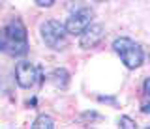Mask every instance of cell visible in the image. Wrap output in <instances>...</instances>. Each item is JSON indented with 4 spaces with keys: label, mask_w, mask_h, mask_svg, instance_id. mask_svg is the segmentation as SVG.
I'll return each instance as SVG.
<instances>
[{
    "label": "cell",
    "mask_w": 150,
    "mask_h": 129,
    "mask_svg": "<svg viewBox=\"0 0 150 129\" xmlns=\"http://www.w3.org/2000/svg\"><path fill=\"white\" fill-rule=\"evenodd\" d=\"M112 49L124 62L128 69H137L144 62V50L139 43H135L131 38H116L112 41Z\"/></svg>",
    "instance_id": "2"
},
{
    "label": "cell",
    "mask_w": 150,
    "mask_h": 129,
    "mask_svg": "<svg viewBox=\"0 0 150 129\" xmlns=\"http://www.w3.org/2000/svg\"><path fill=\"white\" fill-rule=\"evenodd\" d=\"M148 58H150V53H148Z\"/></svg>",
    "instance_id": "13"
},
{
    "label": "cell",
    "mask_w": 150,
    "mask_h": 129,
    "mask_svg": "<svg viewBox=\"0 0 150 129\" xmlns=\"http://www.w3.org/2000/svg\"><path fill=\"white\" fill-rule=\"evenodd\" d=\"M53 127H54V120L47 114H40L32 123V129H53Z\"/></svg>",
    "instance_id": "9"
},
{
    "label": "cell",
    "mask_w": 150,
    "mask_h": 129,
    "mask_svg": "<svg viewBox=\"0 0 150 129\" xmlns=\"http://www.w3.org/2000/svg\"><path fill=\"white\" fill-rule=\"evenodd\" d=\"M36 4L40 8H51L54 4V0H36Z\"/></svg>",
    "instance_id": "11"
},
{
    "label": "cell",
    "mask_w": 150,
    "mask_h": 129,
    "mask_svg": "<svg viewBox=\"0 0 150 129\" xmlns=\"http://www.w3.org/2000/svg\"><path fill=\"white\" fill-rule=\"evenodd\" d=\"M103 36H105V28L101 25H98V22H92L90 26H86L83 30L79 45H81V49H94L103 39Z\"/></svg>",
    "instance_id": "6"
},
{
    "label": "cell",
    "mask_w": 150,
    "mask_h": 129,
    "mask_svg": "<svg viewBox=\"0 0 150 129\" xmlns=\"http://www.w3.org/2000/svg\"><path fill=\"white\" fill-rule=\"evenodd\" d=\"M0 53L8 56H25L28 53L26 28L19 19L11 21L0 30Z\"/></svg>",
    "instance_id": "1"
},
{
    "label": "cell",
    "mask_w": 150,
    "mask_h": 129,
    "mask_svg": "<svg viewBox=\"0 0 150 129\" xmlns=\"http://www.w3.org/2000/svg\"><path fill=\"white\" fill-rule=\"evenodd\" d=\"M118 125H120L122 129H135V122H133L131 118H128V116H120Z\"/></svg>",
    "instance_id": "10"
},
{
    "label": "cell",
    "mask_w": 150,
    "mask_h": 129,
    "mask_svg": "<svg viewBox=\"0 0 150 129\" xmlns=\"http://www.w3.org/2000/svg\"><path fill=\"white\" fill-rule=\"evenodd\" d=\"M41 38H43L45 45L49 49H56L58 50L60 47L66 45V36H68V30H66V25L54 21V19H49L41 25Z\"/></svg>",
    "instance_id": "3"
},
{
    "label": "cell",
    "mask_w": 150,
    "mask_h": 129,
    "mask_svg": "<svg viewBox=\"0 0 150 129\" xmlns=\"http://www.w3.org/2000/svg\"><path fill=\"white\" fill-rule=\"evenodd\" d=\"M96 2H105V0H96Z\"/></svg>",
    "instance_id": "12"
},
{
    "label": "cell",
    "mask_w": 150,
    "mask_h": 129,
    "mask_svg": "<svg viewBox=\"0 0 150 129\" xmlns=\"http://www.w3.org/2000/svg\"><path fill=\"white\" fill-rule=\"evenodd\" d=\"M49 79L53 81L54 86H58V88H66L68 82H69V75H68V71H66V69H54L53 73H51Z\"/></svg>",
    "instance_id": "7"
},
{
    "label": "cell",
    "mask_w": 150,
    "mask_h": 129,
    "mask_svg": "<svg viewBox=\"0 0 150 129\" xmlns=\"http://www.w3.org/2000/svg\"><path fill=\"white\" fill-rule=\"evenodd\" d=\"M40 69L30 62H19L15 66V81L21 88H32L38 81Z\"/></svg>",
    "instance_id": "5"
},
{
    "label": "cell",
    "mask_w": 150,
    "mask_h": 129,
    "mask_svg": "<svg viewBox=\"0 0 150 129\" xmlns=\"http://www.w3.org/2000/svg\"><path fill=\"white\" fill-rule=\"evenodd\" d=\"M92 19H94V13H92L90 8H79V10L75 13H71L69 19L66 21V30H68V34L81 36L83 30L92 25Z\"/></svg>",
    "instance_id": "4"
},
{
    "label": "cell",
    "mask_w": 150,
    "mask_h": 129,
    "mask_svg": "<svg viewBox=\"0 0 150 129\" xmlns=\"http://www.w3.org/2000/svg\"><path fill=\"white\" fill-rule=\"evenodd\" d=\"M141 112L150 114V77L143 84V95H141Z\"/></svg>",
    "instance_id": "8"
}]
</instances>
